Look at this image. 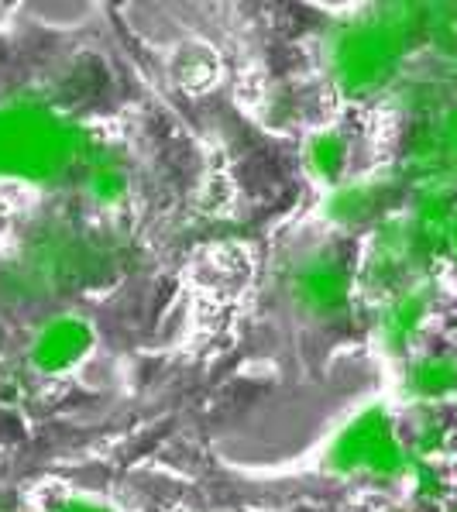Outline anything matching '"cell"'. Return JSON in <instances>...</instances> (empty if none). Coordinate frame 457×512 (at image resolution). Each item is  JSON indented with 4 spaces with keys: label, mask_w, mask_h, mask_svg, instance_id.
Returning <instances> with one entry per match:
<instances>
[{
    "label": "cell",
    "mask_w": 457,
    "mask_h": 512,
    "mask_svg": "<svg viewBox=\"0 0 457 512\" xmlns=\"http://www.w3.org/2000/svg\"><path fill=\"white\" fill-rule=\"evenodd\" d=\"M420 35H427V7L420 4L389 7L378 18L348 25L330 49L337 86L348 97H372L385 90L399 76L403 59Z\"/></svg>",
    "instance_id": "obj_1"
},
{
    "label": "cell",
    "mask_w": 457,
    "mask_h": 512,
    "mask_svg": "<svg viewBox=\"0 0 457 512\" xmlns=\"http://www.w3.org/2000/svg\"><path fill=\"white\" fill-rule=\"evenodd\" d=\"M90 155L93 141L76 121L38 104L0 107V179L52 183Z\"/></svg>",
    "instance_id": "obj_2"
},
{
    "label": "cell",
    "mask_w": 457,
    "mask_h": 512,
    "mask_svg": "<svg viewBox=\"0 0 457 512\" xmlns=\"http://www.w3.org/2000/svg\"><path fill=\"white\" fill-rule=\"evenodd\" d=\"M327 468L334 475H368V478H409L413 454L399 437V427L385 406H365L358 416L334 437L327 451Z\"/></svg>",
    "instance_id": "obj_3"
},
{
    "label": "cell",
    "mask_w": 457,
    "mask_h": 512,
    "mask_svg": "<svg viewBox=\"0 0 457 512\" xmlns=\"http://www.w3.org/2000/svg\"><path fill=\"white\" fill-rule=\"evenodd\" d=\"M93 344H97V334H93L90 320L80 313H62L38 327L28 348V361L42 375H66L90 358Z\"/></svg>",
    "instance_id": "obj_4"
},
{
    "label": "cell",
    "mask_w": 457,
    "mask_h": 512,
    "mask_svg": "<svg viewBox=\"0 0 457 512\" xmlns=\"http://www.w3.org/2000/svg\"><path fill=\"white\" fill-rule=\"evenodd\" d=\"M433 299H437V289L427 279L413 282L403 293L389 296V303L378 310V344L389 354H406L420 341L423 327H427L433 313Z\"/></svg>",
    "instance_id": "obj_5"
},
{
    "label": "cell",
    "mask_w": 457,
    "mask_h": 512,
    "mask_svg": "<svg viewBox=\"0 0 457 512\" xmlns=\"http://www.w3.org/2000/svg\"><path fill=\"white\" fill-rule=\"evenodd\" d=\"M293 296L313 317H341L354 296L351 272L334 258H310L293 275Z\"/></svg>",
    "instance_id": "obj_6"
},
{
    "label": "cell",
    "mask_w": 457,
    "mask_h": 512,
    "mask_svg": "<svg viewBox=\"0 0 457 512\" xmlns=\"http://www.w3.org/2000/svg\"><path fill=\"white\" fill-rule=\"evenodd\" d=\"M406 399L420 406H437L457 399V351H423L403 372Z\"/></svg>",
    "instance_id": "obj_7"
},
{
    "label": "cell",
    "mask_w": 457,
    "mask_h": 512,
    "mask_svg": "<svg viewBox=\"0 0 457 512\" xmlns=\"http://www.w3.org/2000/svg\"><path fill=\"white\" fill-rule=\"evenodd\" d=\"M382 200H385V189L378 183L337 186L334 193H330L323 214L334 220V224H341V227H354V224H365V220H372L378 214V203H382Z\"/></svg>",
    "instance_id": "obj_8"
},
{
    "label": "cell",
    "mask_w": 457,
    "mask_h": 512,
    "mask_svg": "<svg viewBox=\"0 0 457 512\" xmlns=\"http://www.w3.org/2000/svg\"><path fill=\"white\" fill-rule=\"evenodd\" d=\"M306 165L323 183H341L344 169H348V141L337 131H320L306 141Z\"/></svg>",
    "instance_id": "obj_9"
},
{
    "label": "cell",
    "mask_w": 457,
    "mask_h": 512,
    "mask_svg": "<svg viewBox=\"0 0 457 512\" xmlns=\"http://www.w3.org/2000/svg\"><path fill=\"white\" fill-rule=\"evenodd\" d=\"M90 176H86V189L97 203H121L128 196V176H124L121 162L107 159V152H93L90 155Z\"/></svg>",
    "instance_id": "obj_10"
},
{
    "label": "cell",
    "mask_w": 457,
    "mask_h": 512,
    "mask_svg": "<svg viewBox=\"0 0 457 512\" xmlns=\"http://www.w3.org/2000/svg\"><path fill=\"white\" fill-rule=\"evenodd\" d=\"M447 447H451V427H447L444 420H423L420 427H416L413 440H409V454L420 461H433L440 458V454H447Z\"/></svg>",
    "instance_id": "obj_11"
},
{
    "label": "cell",
    "mask_w": 457,
    "mask_h": 512,
    "mask_svg": "<svg viewBox=\"0 0 457 512\" xmlns=\"http://www.w3.org/2000/svg\"><path fill=\"white\" fill-rule=\"evenodd\" d=\"M409 478H413V488H416V495H420V499H427V502H440V499H444L447 482L440 478V471H437V464H433V461L413 458Z\"/></svg>",
    "instance_id": "obj_12"
},
{
    "label": "cell",
    "mask_w": 457,
    "mask_h": 512,
    "mask_svg": "<svg viewBox=\"0 0 457 512\" xmlns=\"http://www.w3.org/2000/svg\"><path fill=\"white\" fill-rule=\"evenodd\" d=\"M49 512H117V509L100 499H90V495H62V499L52 502Z\"/></svg>",
    "instance_id": "obj_13"
},
{
    "label": "cell",
    "mask_w": 457,
    "mask_h": 512,
    "mask_svg": "<svg viewBox=\"0 0 457 512\" xmlns=\"http://www.w3.org/2000/svg\"><path fill=\"white\" fill-rule=\"evenodd\" d=\"M447 258H451V262H457V207H454L451 227H447Z\"/></svg>",
    "instance_id": "obj_14"
},
{
    "label": "cell",
    "mask_w": 457,
    "mask_h": 512,
    "mask_svg": "<svg viewBox=\"0 0 457 512\" xmlns=\"http://www.w3.org/2000/svg\"><path fill=\"white\" fill-rule=\"evenodd\" d=\"M451 512H457V506H454V509H451Z\"/></svg>",
    "instance_id": "obj_15"
}]
</instances>
